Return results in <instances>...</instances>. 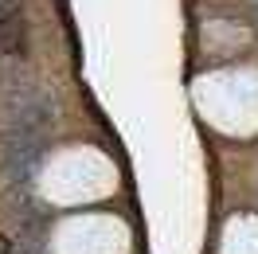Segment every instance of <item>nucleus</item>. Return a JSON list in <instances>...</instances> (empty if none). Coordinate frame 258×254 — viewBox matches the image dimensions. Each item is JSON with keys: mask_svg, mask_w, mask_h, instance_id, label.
<instances>
[{"mask_svg": "<svg viewBox=\"0 0 258 254\" xmlns=\"http://www.w3.org/2000/svg\"><path fill=\"white\" fill-rule=\"evenodd\" d=\"M0 254H12V246H8V238L0 235Z\"/></svg>", "mask_w": 258, "mask_h": 254, "instance_id": "obj_2", "label": "nucleus"}, {"mask_svg": "<svg viewBox=\"0 0 258 254\" xmlns=\"http://www.w3.org/2000/svg\"><path fill=\"white\" fill-rule=\"evenodd\" d=\"M0 51L4 55H20L24 51V20L16 12H0Z\"/></svg>", "mask_w": 258, "mask_h": 254, "instance_id": "obj_1", "label": "nucleus"}]
</instances>
